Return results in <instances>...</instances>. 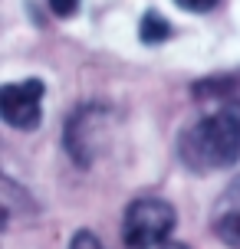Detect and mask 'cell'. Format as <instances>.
<instances>
[{
  "instance_id": "obj_1",
  "label": "cell",
  "mask_w": 240,
  "mask_h": 249,
  "mask_svg": "<svg viewBox=\"0 0 240 249\" xmlns=\"http://www.w3.org/2000/svg\"><path fill=\"white\" fill-rule=\"evenodd\" d=\"M178 158L194 174L224 171L240 161V99L214 102L178 135Z\"/></svg>"
},
{
  "instance_id": "obj_2",
  "label": "cell",
  "mask_w": 240,
  "mask_h": 249,
  "mask_svg": "<svg viewBox=\"0 0 240 249\" xmlns=\"http://www.w3.org/2000/svg\"><path fill=\"white\" fill-rule=\"evenodd\" d=\"M178 213L161 197H139L125 207L122 216V243L125 249H161L175 233Z\"/></svg>"
},
{
  "instance_id": "obj_3",
  "label": "cell",
  "mask_w": 240,
  "mask_h": 249,
  "mask_svg": "<svg viewBox=\"0 0 240 249\" xmlns=\"http://www.w3.org/2000/svg\"><path fill=\"white\" fill-rule=\"evenodd\" d=\"M105 122H109V108L99 105V102H89L82 108L73 112V118L66 122V151L69 158L82 167L92 164L96 151H99V141L105 135Z\"/></svg>"
},
{
  "instance_id": "obj_4",
  "label": "cell",
  "mask_w": 240,
  "mask_h": 249,
  "mask_svg": "<svg viewBox=\"0 0 240 249\" xmlns=\"http://www.w3.org/2000/svg\"><path fill=\"white\" fill-rule=\"evenodd\" d=\"M43 82L23 79V82H7L0 89V115L3 122L17 131H33L43 118Z\"/></svg>"
},
{
  "instance_id": "obj_5",
  "label": "cell",
  "mask_w": 240,
  "mask_h": 249,
  "mask_svg": "<svg viewBox=\"0 0 240 249\" xmlns=\"http://www.w3.org/2000/svg\"><path fill=\"white\" fill-rule=\"evenodd\" d=\"M211 230L227 249H240V177L217 194L211 207Z\"/></svg>"
},
{
  "instance_id": "obj_6",
  "label": "cell",
  "mask_w": 240,
  "mask_h": 249,
  "mask_svg": "<svg viewBox=\"0 0 240 249\" xmlns=\"http://www.w3.org/2000/svg\"><path fill=\"white\" fill-rule=\"evenodd\" d=\"M139 36H141V43H148V46L164 43V39L171 36V23H168L158 10H148L145 17H141V23H139Z\"/></svg>"
},
{
  "instance_id": "obj_7",
  "label": "cell",
  "mask_w": 240,
  "mask_h": 249,
  "mask_svg": "<svg viewBox=\"0 0 240 249\" xmlns=\"http://www.w3.org/2000/svg\"><path fill=\"white\" fill-rule=\"evenodd\" d=\"M69 249H105V246H102V239L92 230H79L76 236L69 239Z\"/></svg>"
},
{
  "instance_id": "obj_8",
  "label": "cell",
  "mask_w": 240,
  "mask_h": 249,
  "mask_svg": "<svg viewBox=\"0 0 240 249\" xmlns=\"http://www.w3.org/2000/svg\"><path fill=\"white\" fill-rule=\"evenodd\" d=\"M50 3V10L60 17V20H69V17H76L79 10V0H46Z\"/></svg>"
},
{
  "instance_id": "obj_9",
  "label": "cell",
  "mask_w": 240,
  "mask_h": 249,
  "mask_svg": "<svg viewBox=\"0 0 240 249\" xmlns=\"http://www.w3.org/2000/svg\"><path fill=\"white\" fill-rule=\"evenodd\" d=\"M175 3L188 13H207V10H214L220 0H175Z\"/></svg>"
},
{
  "instance_id": "obj_10",
  "label": "cell",
  "mask_w": 240,
  "mask_h": 249,
  "mask_svg": "<svg viewBox=\"0 0 240 249\" xmlns=\"http://www.w3.org/2000/svg\"><path fill=\"white\" fill-rule=\"evenodd\" d=\"M161 249H191V246H184V243H164Z\"/></svg>"
}]
</instances>
